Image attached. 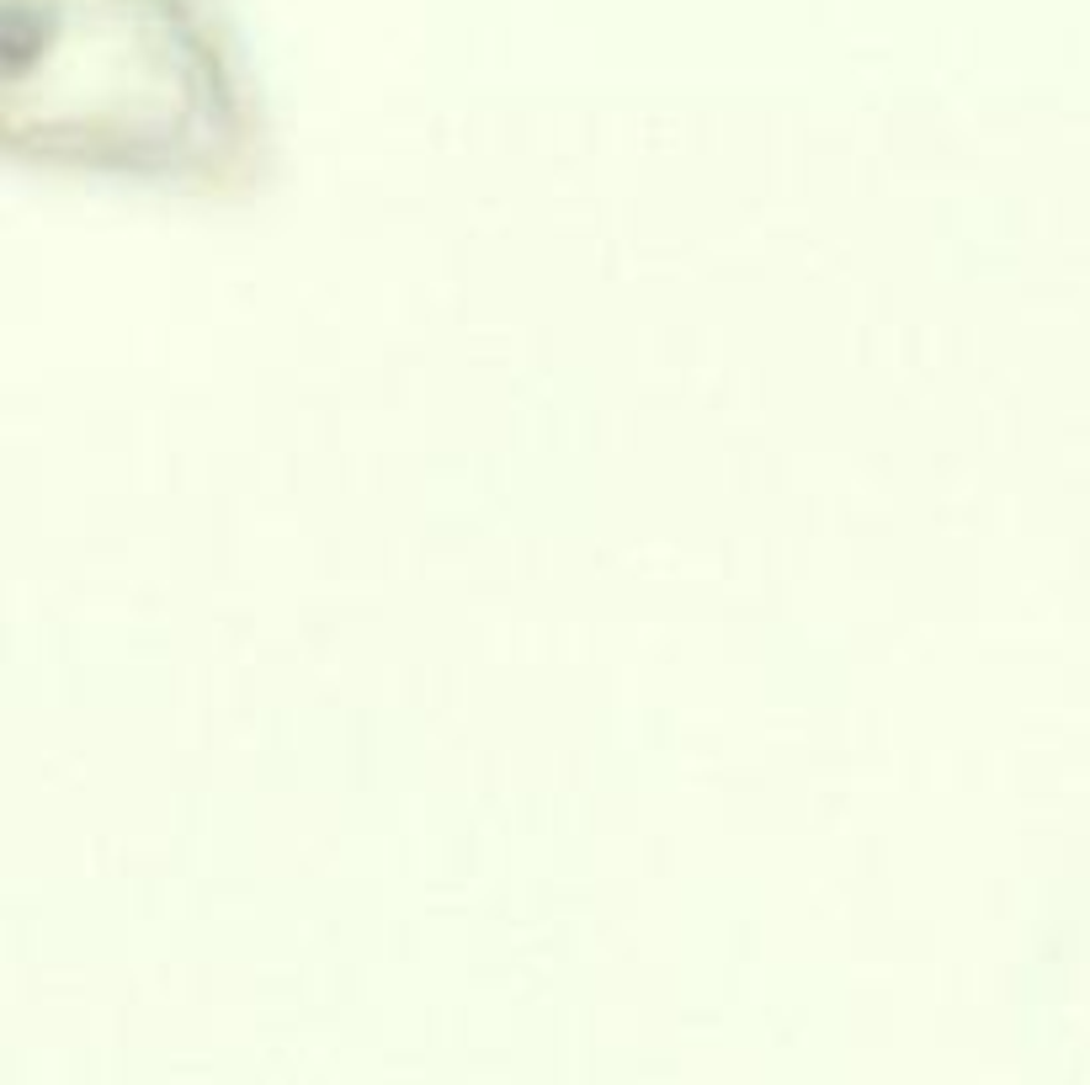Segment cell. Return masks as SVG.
I'll return each instance as SVG.
<instances>
[{
    "instance_id": "6da1fadb",
    "label": "cell",
    "mask_w": 1090,
    "mask_h": 1085,
    "mask_svg": "<svg viewBox=\"0 0 1090 1085\" xmlns=\"http://www.w3.org/2000/svg\"><path fill=\"white\" fill-rule=\"evenodd\" d=\"M75 75L86 86L27 112L49 155L176 166L197 145H218L229 118L218 59L170 0H49L38 17V91Z\"/></svg>"
}]
</instances>
